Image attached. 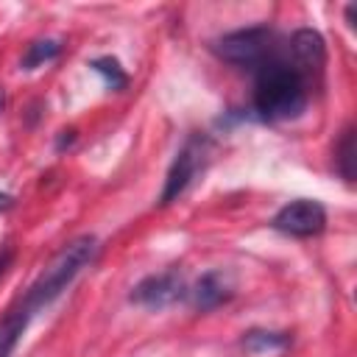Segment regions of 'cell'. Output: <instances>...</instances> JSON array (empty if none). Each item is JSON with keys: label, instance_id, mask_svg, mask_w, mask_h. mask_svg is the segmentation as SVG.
<instances>
[{"label": "cell", "instance_id": "14", "mask_svg": "<svg viewBox=\"0 0 357 357\" xmlns=\"http://www.w3.org/2000/svg\"><path fill=\"white\" fill-rule=\"evenodd\" d=\"M73 139H75V131H61V137H59V142H56V148L61 151V148H64V145H70Z\"/></svg>", "mask_w": 357, "mask_h": 357}, {"label": "cell", "instance_id": "2", "mask_svg": "<svg viewBox=\"0 0 357 357\" xmlns=\"http://www.w3.org/2000/svg\"><path fill=\"white\" fill-rule=\"evenodd\" d=\"M95 251H98V240L92 237V234H84V237H75V240H70L50 262H47V268L36 276V282L28 287V293H25V304L36 312V310H42V307H47L50 301H56L61 293H64V287L95 259Z\"/></svg>", "mask_w": 357, "mask_h": 357}, {"label": "cell", "instance_id": "10", "mask_svg": "<svg viewBox=\"0 0 357 357\" xmlns=\"http://www.w3.org/2000/svg\"><path fill=\"white\" fill-rule=\"evenodd\" d=\"M290 343V335L284 332H268V329H251L243 335V349L262 354V351H279Z\"/></svg>", "mask_w": 357, "mask_h": 357}, {"label": "cell", "instance_id": "8", "mask_svg": "<svg viewBox=\"0 0 357 357\" xmlns=\"http://www.w3.org/2000/svg\"><path fill=\"white\" fill-rule=\"evenodd\" d=\"M234 296V284L223 271H206L190 290L192 307L198 312H209L215 307H220L223 301H229Z\"/></svg>", "mask_w": 357, "mask_h": 357}, {"label": "cell", "instance_id": "7", "mask_svg": "<svg viewBox=\"0 0 357 357\" xmlns=\"http://www.w3.org/2000/svg\"><path fill=\"white\" fill-rule=\"evenodd\" d=\"M290 64L310 81L312 75L324 73L326 64V42L312 28H298L290 36Z\"/></svg>", "mask_w": 357, "mask_h": 357}, {"label": "cell", "instance_id": "12", "mask_svg": "<svg viewBox=\"0 0 357 357\" xmlns=\"http://www.w3.org/2000/svg\"><path fill=\"white\" fill-rule=\"evenodd\" d=\"M89 67H92L98 75H103V81H106L109 89H126L128 75H126V70L120 67L117 59H112V56H100V59H95Z\"/></svg>", "mask_w": 357, "mask_h": 357}, {"label": "cell", "instance_id": "11", "mask_svg": "<svg viewBox=\"0 0 357 357\" xmlns=\"http://www.w3.org/2000/svg\"><path fill=\"white\" fill-rule=\"evenodd\" d=\"M59 53H61V42H56V39H36V42L28 45V50L22 53L20 64H22V70H36L45 61H53Z\"/></svg>", "mask_w": 357, "mask_h": 357}, {"label": "cell", "instance_id": "4", "mask_svg": "<svg viewBox=\"0 0 357 357\" xmlns=\"http://www.w3.org/2000/svg\"><path fill=\"white\" fill-rule=\"evenodd\" d=\"M271 226L282 234H290V237H312V234H321L324 226H326V212L318 201H310V198H298V201H290L287 206H282Z\"/></svg>", "mask_w": 357, "mask_h": 357}, {"label": "cell", "instance_id": "9", "mask_svg": "<svg viewBox=\"0 0 357 357\" xmlns=\"http://www.w3.org/2000/svg\"><path fill=\"white\" fill-rule=\"evenodd\" d=\"M31 318H33V310L22 298L0 318V357H11L17 340L22 337V332H25Z\"/></svg>", "mask_w": 357, "mask_h": 357}, {"label": "cell", "instance_id": "1", "mask_svg": "<svg viewBox=\"0 0 357 357\" xmlns=\"http://www.w3.org/2000/svg\"><path fill=\"white\" fill-rule=\"evenodd\" d=\"M254 109L265 120H293L307 109V78L290 59L273 56L257 70Z\"/></svg>", "mask_w": 357, "mask_h": 357}, {"label": "cell", "instance_id": "6", "mask_svg": "<svg viewBox=\"0 0 357 357\" xmlns=\"http://www.w3.org/2000/svg\"><path fill=\"white\" fill-rule=\"evenodd\" d=\"M187 293H190V290H187L181 273L165 271V273L145 276V279L131 290V301H134V304H142V307H148V310H162V307H170V304L181 301Z\"/></svg>", "mask_w": 357, "mask_h": 357}, {"label": "cell", "instance_id": "5", "mask_svg": "<svg viewBox=\"0 0 357 357\" xmlns=\"http://www.w3.org/2000/svg\"><path fill=\"white\" fill-rule=\"evenodd\" d=\"M204 156H206V139L204 137H190L184 142V148L176 153L170 170H167V178H165V190H162V204H170L176 201L187 187L190 181L195 178V173L201 170L204 165Z\"/></svg>", "mask_w": 357, "mask_h": 357}, {"label": "cell", "instance_id": "16", "mask_svg": "<svg viewBox=\"0 0 357 357\" xmlns=\"http://www.w3.org/2000/svg\"><path fill=\"white\" fill-rule=\"evenodd\" d=\"M3 106H6V92L0 89V112H3Z\"/></svg>", "mask_w": 357, "mask_h": 357}, {"label": "cell", "instance_id": "13", "mask_svg": "<svg viewBox=\"0 0 357 357\" xmlns=\"http://www.w3.org/2000/svg\"><path fill=\"white\" fill-rule=\"evenodd\" d=\"M335 162H337L340 176H343L346 181H354V131H351V128H346V131H343Z\"/></svg>", "mask_w": 357, "mask_h": 357}, {"label": "cell", "instance_id": "3", "mask_svg": "<svg viewBox=\"0 0 357 357\" xmlns=\"http://www.w3.org/2000/svg\"><path fill=\"white\" fill-rule=\"evenodd\" d=\"M212 50L229 64L259 70L265 61H271L276 56V31L268 25L240 28V31H231V33H223L220 39H215Z\"/></svg>", "mask_w": 357, "mask_h": 357}, {"label": "cell", "instance_id": "15", "mask_svg": "<svg viewBox=\"0 0 357 357\" xmlns=\"http://www.w3.org/2000/svg\"><path fill=\"white\" fill-rule=\"evenodd\" d=\"M14 206V198L8 195V192H0V212H6V209H11Z\"/></svg>", "mask_w": 357, "mask_h": 357}]
</instances>
